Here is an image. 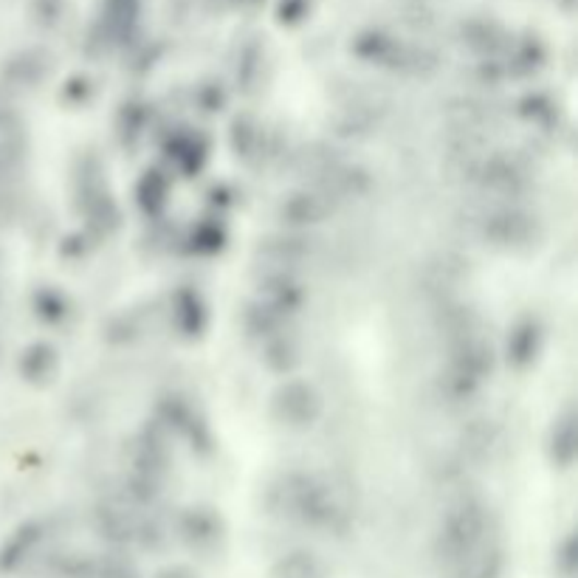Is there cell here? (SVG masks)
<instances>
[{
	"instance_id": "6da1fadb",
	"label": "cell",
	"mask_w": 578,
	"mask_h": 578,
	"mask_svg": "<svg viewBox=\"0 0 578 578\" xmlns=\"http://www.w3.org/2000/svg\"><path fill=\"white\" fill-rule=\"evenodd\" d=\"M268 508L277 517L300 522L305 528H325L330 531L341 519V505L334 489L316 474L288 471L268 489Z\"/></svg>"
},
{
	"instance_id": "7a4b0ae2",
	"label": "cell",
	"mask_w": 578,
	"mask_h": 578,
	"mask_svg": "<svg viewBox=\"0 0 578 578\" xmlns=\"http://www.w3.org/2000/svg\"><path fill=\"white\" fill-rule=\"evenodd\" d=\"M491 373V347L483 336L460 330L451 341L446 370L441 375V389L449 401H469L483 389Z\"/></svg>"
},
{
	"instance_id": "3957f363",
	"label": "cell",
	"mask_w": 578,
	"mask_h": 578,
	"mask_svg": "<svg viewBox=\"0 0 578 578\" xmlns=\"http://www.w3.org/2000/svg\"><path fill=\"white\" fill-rule=\"evenodd\" d=\"M485 539H489V508L477 497H462L449 505L437 525L435 556L446 565H457Z\"/></svg>"
},
{
	"instance_id": "277c9868",
	"label": "cell",
	"mask_w": 578,
	"mask_h": 578,
	"mask_svg": "<svg viewBox=\"0 0 578 578\" xmlns=\"http://www.w3.org/2000/svg\"><path fill=\"white\" fill-rule=\"evenodd\" d=\"M480 231L491 245L499 249H528L539 234V220L525 206L503 201L480 218Z\"/></svg>"
},
{
	"instance_id": "5b68a950",
	"label": "cell",
	"mask_w": 578,
	"mask_h": 578,
	"mask_svg": "<svg viewBox=\"0 0 578 578\" xmlns=\"http://www.w3.org/2000/svg\"><path fill=\"white\" fill-rule=\"evenodd\" d=\"M471 181H474L485 195L497 201H514L528 186V170L517 158L510 156H485L471 167Z\"/></svg>"
},
{
	"instance_id": "8992f818",
	"label": "cell",
	"mask_w": 578,
	"mask_h": 578,
	"mask_svg": "<svg viewBox=\"0 0 578 578\" xmlns=\"http://www.w3.org/2000/svg\"><path fill=\"white\" fill-rule=\"evenodd\" d=\"M322 412L320 393L308 382H286L274 393L272 398V416L279 426L302 432L316 423Z\"/></svg>"
},
{
	"instance_id": "52a82bcc",
	"label": "cell",
	"mask_w": 578,
	"mask_h": 578,
	"mask_svg": "<svg viewBox=\"0 0 578 578\" xmlns=\"http://www.w3.org/2000/svg\"><path fill=\"white\" fill-rule=\"evenodd\" d=\"M96 533L113 547H128L139 539V528H142V517L136 514V505H130L128 499H110L103 503L94 514Z\"/></svg>"
},
{
	"instance_id": "ba28073f",
	"label": "cell",
	"mask_w": 578,
	"mask_h": 578,
	"mask_svg": "<svg viewBox=\"0 0 578 578\" xmlns=\"http://www.w3.org/2000/svg\"><path fill=\"white\" fill-rule=\"evenodd\" d=\"M334 197L325 190L313 186V190H297L291 195L282 197L279 204V220L288 229H311V226L322 224V220L334 212Z\"/></svg>"
},
{
	"instance_id": "9c48e42d",
	"label": "cell",
	"mask_w": 578,
	"mask_h": 578,
	"mask_svg": "<svg viewBox=\"0 0 578 578\" xmlns=\"http://www.w3.org/2000/svg\"><path fill=\"white\" fill-rule=\"evenodd\" d=\"M26 124L14 110L0 108V178L12 176L26 158Z\"/></svg>"
},
{
	"instance_id": "30bf717a",
	"label": "cell",
	"mask_w": 578,
	"mask_h": 578,
	"mask_svg": "<svg viewBox=\"0 0 578 578\" xmlns=\"http://www.w3.org/2000/svg\"><path fill=\"white\" fill-rule=\"evenodd\" d=\"M451 567H455V578H499L505 570V553L494 539H485L480 547Z\"/></svg>"
},
{
	"instance_id": "8fae6325",
	"label": "cell",
	"mask_w": 578,
	"mask_h": 578,
	"mask_svg": "<svg viewBox=\"0 0 578 578\" xmlns=\"http://www.w3.org/2000/svg\"><path fill=\"white\" fill-rule=\"evenodd\" d=\"M220 519L212 514V510H190L181 522V537L190 544L192 551H206V547H215L220 542Z\"/></svg>"
},
{
	"instance_id": "7c38bea8",
	"label": "cell",
	"mask_w": 578,
	"mask_h": 578,
	"mask_svg": "<svg viewBox=\"0 0 578 578\" xmlns=\"http://www.w3.org/2000/svg\"><path fill=\"white\" fill-rule=\"evenodd\" d=\"M274 578H322L320 558L308 551H293L274 567Z\"/></svg>"
},
{
	"instance_id": "4fadbf2b",
	"label": "cell",
	"mask_w": 578,
	"mask_h": 578,
	"mask_svg": "<svg viewBox=\"0 0 578 578\" xmlns=\"http://www.w3.org/2000/svg\"><path fill=\"white\" fill-rule=\"evenodd\" d=\"M91 578H142V573L128 553L113 551L103 558H94V576Z\"/></svg>"
},
{
	"instance_id": "5bb4252c",
	"label": "cell",
	"mask_w": 578,
	"mask_h": 578,
	"mask_svg": "<svg viewBox=\"0 0 578 578\" xmlns=\"http://www.w3.org/2000/svg\"><path fill=\"white\" fill-rule=\"evenodd\" d=\"M573 455H576V418H573V412H567L553 426V457H556L558 466H570Z\"/></svg>"
},
{
	"instance_id": "9a60e30c",
	"label": "cell",
	"mask_w": 578,
	"mask_h": 578,
	"mask_svg": "<svg viewBox=\"0 0 578 578\" xmlns=\"http://www.w3.org/2000/svg\"><path fill=\"white\" fill-rule=\"evenodd\" d=\"M62 14H65V0H35V21H40L43 26H60Z\"/></svg>"
},
{
	"instance_id": "2e32d148",
	"label": "cell",
	"mask_w": 578,
	"mask_h": 578,
	"mask_svg": "<svg viewBox=\"0 0 578 578\" xmlns=\"http://www.w3.org/2000/svg\"><path fill=\"white\" fill-rule=\"evenodd\" d=\"M60 576L62 578H91L94 576V558L91 556H65L60 562Z\"/></svg>"
},
{
	"instance_id": "e0dca14e",
	"label": "cell",
	"mask_w": 578,
	"mask_h": 578,
	"mask_svg": "<svg viewBox=\"0 0 578 578\" xmlns=\"http://www.w3.org/2000/svg\"><path fill=\"white\" fill-rule=\"evenodd\" d=\"M558 567H562V573L565 576H573V570H576V542H573V537L565 539V544H562V551H558Z\"/></svg>"
},
{
	"instance_id": "ac0fdd59",
	"label": "cell",
	"mask_w": 578,
	"mask_h": 578,
	"mask_svg": "<svg viewBox=\"0 0 578 578\" xmlns=\"http://www.w3.org/2000/svg\"><path fill=\"white\" fill-rule=\"evenodd\" d=\"M156 578H195V576H192L186 567H170V570H164L161 576H156Z\"/></svg>"
}]
</instances>
